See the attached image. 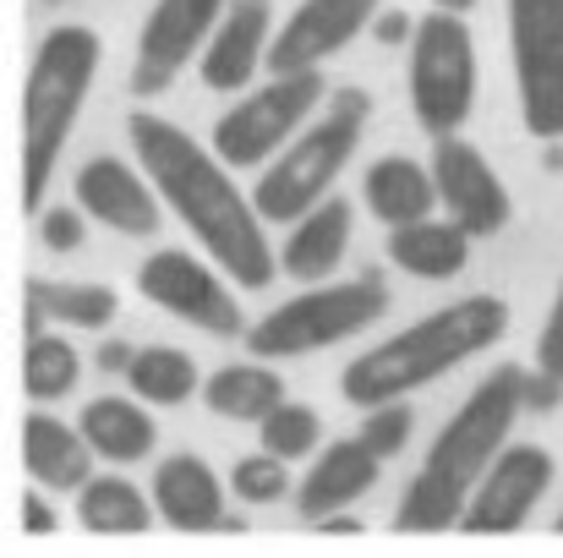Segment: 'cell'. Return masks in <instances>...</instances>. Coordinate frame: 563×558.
I'll list each match as a JSON object with an SVG mask.
<instances>
[{
  "label": "cell",
  "instance_id": "12",
  "mask_svg": "<svg viewBox=\"0 0 563 558\" xmlns=\"http://www.w3.org/2000/svg\"><path fill=\"white\" fill-rule=\"evenodd\" d=\"M548 488H553V455L537 449V444H509L493 460V471L482 477V488L471 493V504L460 515V532H471V537L520 532Z\"/></svg>",
  "mask_w": 563,
  "mask_h": 558
},
{
  "label": "cell",
  "instance_id": "6",
  "mask_svg": "<svg viewBox=\"0 0 563 558\" xmlns=\"http://www.w3.org/2000/svg\"><path fill=\"white\" fill-rule=\"evenodd\" d=\"M388 313V285L377 274L345 280V285H318L307 296H290L285 307H274L263 324L246 329V351L257 362H279V357H307L323 346H340L362 329H373Z\"/></svg>",
  "mask_w": 563,
  "mask_h": 558
},
{
  "label": "cell",
  "instance_id": "27",
  "mask_svg": "<svg viewBox=\"0 0 563 558\" xmlns=\"http://www.w3.org/2000/svg\"><path fill=\"white\" fill-rule=\"evenodd\" d=\"M126 383H132L148 405H181V400H191V389H197V368H191L187 351L148 346V351H137V357H132Z\"/></svg>",
  "mask_w": 563,
  "mask_h": 558
},
{
  "label": "cell",
  "instance_id": "38",
  "mask_svg": "<svg viewBox=\"0 0 563 558\" xmlns=\"http://www.w3.org/2000/svg\"><path fill=\"white\" fill-rule=\"evenodd\" d=\"M318 532H334V537H351V532H362L356 521H318Z\"/></svg>",
  "mask_w": 563,
  "mask_h": 558
},
{
  "label": "cell",
  "instance_id": "31",
  "mask_svg": "<svg viewBox=\"0 0 563 558\" xmlns=\"http://www.w3.org/2000/svg\"><path fill=\"white\" fill-rule=\"evenodd\" d=\"M410 427H416V416H410V405H405V400H394V405H373V411H367V422H362V444L373 449L377 460H388V455H399V449L410 444Z\"/></svg>",
  "mask_w": 563,
  "mask_h": 558
},
{
  "label": "cell",
  "instance_id": "17",
  "mask_svg": "<svg viewBox=\"0 0 563 558\" xmlns=\"http://www.w3.org/2000/svg\"><path fill=\"white\" fill-rule=\"evenodd\" d=\"M377 466H383V460H377L362 438H340V444H329V449L318 455V466L307 471V482L296 488V510H301L312 526L329 521L334 510L356 504V499L373 488Z\"/></svg>",
  "mask_w": 563,
  "mask_h": 558
},
{
  "label": "cell",
  "instance_id": "5",
  "mask_svg": "<svg viewBox=\"0 0 563 558\" xmlns=\"http://www.w3.org/2000/svg\"><path fill=\"white\" fill-rule=\"evenodd\" d=\"M367 116H373V99L362 88H340L329 94L323 116L257 176L252 186V203L263 219H307L318 203H329V186L340 182V171L351 165V154L362 149V132H367Z\"/></svg>",
  "mask_w": 563,
  "mask_h": 558
},
{
  "label": "cell",
  "instance_id": "22",
  "mask_svg": "<svg viewBox=\"0 0 563 558\" xmlns=\"http://www.w3.org/2000/svg\"><path fill=\"white\" fill-rule=\"evenodd\" d=\"M362 192H367V208H373L388 230L416 225V219H432V208H438L432 171H421L416 160H399V154L377 160L373 171H367V182H362Z\"/></svg>",
  "mask_w": 563,
  "mask_h": 558
},
{
  "label": "cell",
  "instance_id": "13",
  "mask_svg": "<svg viewBox=\"0 0 563 558\" xmlns=\"http://www.w3.org/2000/svg\"><path fill=\"white\" fill-rule=\"evenodd\" d=\"M432 182H438V203L449 208V219L471 241L498 236L509 225V192L493 176V165L482 160V149H471L465 138H438L432 143Z\"/></svg>",
  "mask_w": 563,
  "mask_h": 558
},
{
  "label": "cell",
  "instance_id": "2",
  "mask_svg": "<svg viewBox=\"0 0 563 558\" xmlns=\"http://www.w3.org/2000/svg\"><path fill=\"white\" fill-rule=\"evenodd\" d=\"M520 405H526V372L520 368H498L493 378H482L476 394L449 416V427L427 449V466L405 488L394 526L399 532H449V526H460L471 493L482 488V477L504 455V438H509Z\"/></svg>",
  "mask_w": 563,
  "mask_h": 558
},
{
  "label": "cell",
  "instance_id": "7",
  "mask_svg": "<svg viewBox=\"0 0 563 558\" xmlns=\"http://www.w3.org/2000/svg\"><path fill=\"white\" fill-rule=\"evenodd\" d=\"M476 105V44L449 11L416 22L410 39V110L432 138H454Z\"/></svg>",
  "mask_w": 563,
  "mask_h": 558
},
{
  "label": "cell",
  "instance_id": "29",
  "mask_svg": "<svg viewBox=\"0 0 563 558\" xmlns=\"http://www.w3.org/2000/svg\"><path fill=\"white\" fill-rule=\"evenodd\" d=\"M257 433H263V455H274V460H301V455L318 449L323 422H318L312 405H290V400H285L274 416L257 422Z\"/></svg>",
  "mask_w": 563,
  "mask_h": 558
},
{
  "label": "cell",
  "instance_id": "40",
  "mask_svg": "<svg viewBox=\"0 0 563 558\" xmlns=\"http://www.w3.org/2000/svg\"><path fill=\"white\" fill-rule=\"evenodd\" d=\"M559 532H563V515H559Z\"/></svg>",
  "mask_w": 563,
  "mask_h": 558
},
{
  "label": "cell",
  "instance_id": "24",
  "mask_svg": "<svg viewBox=\"0 0 563 558\" xmlns=\"http://www.w3.org/2000/svg\"><path fill=\"white\" fill-rule=\"evenodd\" d=\"M202 400L213 416H230V422H263L285 405V383L279 372L257 368V362H241V368H219L202 383Z\"/></svg>",
  "mask_w": 563,
  "mask_h": 558
},
{
  "label": "cell",
  "instance_id": "14",
  "mask_svg": "<svg viewBox=\"0 0 563 558\" xmlns=\"http://www.w3.org/2000/svg\"><path fill=\"white\" fill-rule=\"evenodd\" d=\"M377 17V0H301L285 28L268 44V72L290 77V72H318L329 55H340L367 22Z\"/></svg>",
  "mask_w": 563,
  "mask_h": 558
},
{
  "label": "cell",
  "instance_id": "1",
  "mask_svg": "<svg viewBox=\"0 0 563 558\" xmlns=\"http://www.w3.org/2000/svg\"><path fill=\"white\" fill-rule=\"evenodd\" d=\"M126 138H132L137 165L148 171L154 192L181 214V225L202 241V252H213V263L235 285L263 291L274 280V247L263 236L257 203L235 192L224 160L213 149L191 143L176 121H159V116H132Z\"/></svg>",
  "mask_w": 563,
  "mask_h": 558
},
{
  "label": "cell",
  "instance_id": "11",
  "mask_svg": "<svg viewBox=\"0 0 563 558\" xmlns=\"http://www.w3.org/2000/svg\"><path fill=\"white\" fill-rule=\"evenodd\" d=\"M137 291H143L154 307H165L170 318L202 329V335H219V340L246 335V318H241L235 296L224 291V280H219L208 263L187 258V252H154V258L137 269Z\"/></svg>",
  "mask_w": 563,
  "mask_h": 558
},
{
  "label": "cell",
  "instance_id": "34",
  "mask_svg": "<svg viewBox=\"0 0 563 558\" xmlns=\"http://www.w3.org/2000/svg\"><path fill=\"white\" fill-rule=\"evenodd\" d=\"M22 532H33V537L55 532V515H49V504H44L38 493H27V499H22Z\"/></svg>",
  "mask_w": 563,
  "mask_h": 558
},
{
  "label": "cell",
  "instance_id": "39",
  "mask_svg": "<svg viewBox=\"0 0 563 558\" xmlns=\"http://www.w3.org/2000/svg\"><path fill=\"white\" fill-rule=\"evenodd\" d=\"M476 0H432V11H449V17H465Z\"/></svg>",
  "mask_w": 563,
  "mask_h": 558
},
{
  "label": "cell",
  "instance_id": "16",
  "mask_svg": "<svg viewBox=\"0 0 563 558\" xmlns=\"http://www.w3.org/2000/svg\"><path fill=\"white\" fill-rule=\"evenodd\" d=\"M71 192H77V208H82V214H93L99 225H110V230H121V236H154V230H159L154 186L143 182L132 165L110 160V154L88 160V165L77 171Z\"/></svg>",
  "mask_w": 563,
  "mask_h": 558
},
{
  "label": "cell",
  "instance_id": "10",
  "mask_svg": "<svg viewBox=\"0 0 563 558\" xmlns=\"http://www.w3.org/2000/svg\"><path fill=\"white\" fill-rule=\"evenodd\" d=\"M230 0H154L143 33H137V61H132V94L154 99L165 94L187 61H202L213 28L224 22Z\"/></svg>",
  "mask_w": 563,
  "mask_h": 558
},
{
  "label": "cell",
  "instance_id": "33",
  "mask_svg": "<svg viewBox=\"0 0 563 558\" xmlns=\"http://www.w3.org/2000/svg\"><path fill=\"white\" fill-rule=\"evenodd\" d=\"M537 368L563 383V285H559V302H553L548 324H542V340H537Z\"/></svg>",
  "mask_w": 563,
  "mask_h": 558
},
{
  "label": "cell",
  "instance_id": "36",
  "mask_svg": "<svg viewBox=\"0 0 563 558\" xmlns=\"http://www.w3.org/2000/svg\"><path fill=\"white\" fill-rule=\"evenodd\" d=\"M526 400H531V405H553V400H559V378H548V372H542V383L531 378V383H526Z\"/></svg>",
  "mask_w": 563,
  "mask_h": 558
},
{
  "label": "cell",
  "instance_id": "3",
  "mask_svg": "<svg viewBox=\"0 0 563 558\" xmlns=\"http://www.w3.org/2000/svg\"><path fill=\"white\" fill-rule=\"evenodd\" d=\"M509 329V307L498 296H460L454 307L399 329L394 340H383L373 351H362L345 368V400L351 405H394L410 389L454 372L460 362L482 357L493 340H504Z\"/></svg>",
  "mask_w": 563,
  "mask_h": 558
},
{
  "label": "cell",
  "instance_id": "9",
  "mask_svg": "<svg viewBox=\"0 0 563 558\" xmlns=\"http://www.w3.org/2000/svg\"><path fill=\"white\" fill-rule=\"evenodd\" d=\"M509 44L520 116L531 138H563V0H509Z\"/></svg>",
  "mask_w": 563,
  "mask_h": 558
},
{
  "label": "cell",
  "instance_id": "18",
  "mask_svg": "<svg viewBox=\"0 0 563 558\" xmlns=\"http://www.w3.org/2000/svg\"><path fill=\"white\" fill-rule=\"evenodd\" d=\"M154 510L176 532H224V488L197 455H170L154 471Z\"/></svg>",
  "mask_w": 563,
  "mask_h": 558
},
{
  "label": "cell",
  "instance_id": "4",
  "mask_svg": "<svg viewBox=\"0 0 563 558\" xmlns=\"http://www.w3.org/2000/svg\"><path fill=\"white\" fill-rule=\"evenodd\" d=\"M99 61H104V44L93 28H55L44 33L33 66H27V83H22V208H44V192L55 176V160L71 138V121L99 77Z\"/></svg>",
  "mask_w": 563,
  "mask_h": 558
},
{
  "label": "cell",
  "instance_id": "35",
  "mask_svg": "<svg viewBox=\"0 0 563 558\" xmlns=\"http://www.w3.org/2000/svg\"><path fill=\"white\" fill-rule=\"evenodd\" d=\"M377 39H388V44L416 39V22H405V17H383V22H377Z\"/></svg>",
  "mask_w": 563,
  "mask_h": 558
},
{
  "label": "cell",
  "instance_id": "37",
  "mask_svg": "<svg viewBox=\"0 0 563 558\" xmlns=\"http://www.w3.org/2000/svg\"><path fill=\"white\" fill-rule=\"evenodd\" d=\"M132 357H137V351H126V346H104V357H99V362H104L110 372H126L132 368Z\"/></svg>",
  "mask_w": 563,
  "mask_h": 558
},
{
  "label": "cell",
  "instance_id": "32",
  "mask_svg": "<svg viewBox=\"0 0 563 558\" xmlns=\"http://www.w3.org/2000/svg\"><path fill=\"white\" fill-rule=\"evenodd\" d=\"M38 236H44L49 252H71V247H82V214L77 208H49L38 219Z\"/></svg>",
  "mask_w": 563,
  "mask_h": 558
},
{
  "label": "cell",
  "instance_id": "28",
  "mask_svg": "<svg viewBox=\"0 0 563 558\" xmlns=\"http://www.w3.org/2000/svg\"><path fill=\"white\" fill-rule=\"evenodd\" d=\"M77 351L66 346V340H55V335H27V351H22V389L33 394V400H60V394H71L77 389Z\"/></svg>",
  "mask_w": 563,
  "mask_h": 558
},
{
  "label": "cell",
  "instance_id": "8",
  "mask_svg": "<svg viewBox=\"0 0 563 558\" xmlns=\"http://www.w3.org/2000/svg\"><path fill=\"white\" fill-rule=\"evenodd\" d=\"M318 105H329L323 72L274 77L268 88L246 94L241 105H230V110L213 121V154H219L230 171L263 165V160H274V149H290V143L312 127Z\"/></svg>",
  "mask_w": 563,
  "mask_h": 558
},
{
  "label": "cell",
  "instance_id": "15",
  "mask_svg": "<svg viewBox=\"0 0 563 558\" xmlns=\"http://www.w3.org/2000/svg\"><path fill=\"white\" fill-rule=\"evenodd\" d=\"M268 44H274V11L268 0H230L224 22L213 28L197 72L213 94H235L252 83V72L268 61Z\"/></svg>",
  "mask_w": 563,
  "mask_h": 558
},
{
  "label": "cell",
  "instance_id": "25",
  "mask_svg": "<svg viewBox=\"0 0 563 558\" xmlns=\"http://www.w3.org/2000/svg\"><path fill=\"white\" fill-rule=\"evenodd\" d=\"M77 521L88 526V532H148L154 526V510H148V499L132 488V482H121V477H99V482H88L82 493H77Z\"/></svg>",
  "mask_w": 563,
  "mask_h": 558
},
{
  "label": "cell",
  "instance_id": "21",
  "mask_svg": "<svg viewBox=\"0 0 563 558\" xmlns=\"http://www.w3.org/2000/svg\"><path fill=\"white\" fill-rule=\"evenodd\" d=\"M77 427H82L88 449L104 455V460H115V466H132V460L154 455V438H159L154 416L137 400H115V394L110 400H88L82 416H77Z\"/></svg>",
  "mask_w": 563,
  "mask_h": 558
},
{
  "label": "cell",
  "instance_id": "23",
  "mask_svg": "<svg viewBox=\"0 0 563 558\" xmlns=\"http://www.w3.org/2000/svg\"><path fill=\"white\" fill-rule=\"evenodd\" d=\"M388 258L416 280H454L471 258V236L454 219H416L388 236Z\"/></svg>",
  "mask_w": 563,
  "mask_h": 558
},
{
  "label": "cell",
  "instance_id": "30",
  "mask_svg": "<svg viewBox=\"0 0 563 558\" xmlns=\"http://www.w3.org/2000/svg\"><path fill=\"white\" fill-rule=\"evenodd\" d=\"M230 488H235L241 504H279V499L290 493V471H285V460H274V455H246V460L230 471Z\"/></svg>",
  "mask_w": 563,
  "mask_h": 558
},
{
  "label": "cell",
  "instance_id": "20",
  "mask_svg": "<svg viewBox=\"0 0 563 558\" xmlns=\"http://www.w3.org/2000/svg\"><path fill=\"white\" fill-rule=\"evenodd\" d=\"M345 247H351V203H345V197H329V203H318L307 219H296L279 269H285L290 280H301V285H318V280H329V274L340 269Z\"/></svg>",
  "mask_w": 563,
  "mask_h": 558
},
{
  "label": "cell",
  "instance_id": "26",
  "mask_svg": "<svg viewBox=\"0 0 563 558\" xmlns=\"http://www.w3.org/2000/svg\"><path fill=\"white\" fill-rule=\"evenodd\" d=\"M27 302L44 307L55 324H71V329H104L115 318V291L110 285H77V280H27Z\"/></svg>",
  "mask_w": 563,
  "mask_h": 558
},
{
  "label": "cell",
  "instance_id": "19",
  "mask_svg": "<svg viewBox=\"0 0 563 558\" xmlns=\"http://www.w3.org/2000/svg\"><path fill=\"white\" fill-rule=\"evenodd\" d=\"M22 466L38 488H55V493H82L93 477V449L82 438V427H66L44 411H33L22 422Z\"/></svg>",
  "mask_w": 563,
  "mask_h": 558
}]
</instances>
